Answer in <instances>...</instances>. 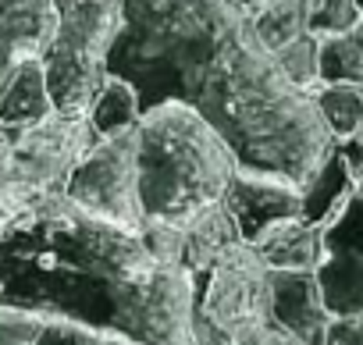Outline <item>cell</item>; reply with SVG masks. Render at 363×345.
Returning <instances> with one entry per match:
<instances>
[{
  "label": "cell",
  "mask_w": 363,
  "mask_h": 345,
  "mask_svg": "<svg viewBox=\"0 0 363 345\" xmlns=\"http://www.w3.org/2000/svg\"><path fill=\"white\" fill-rule=\"evenodd\" d=\"M221 203L232 214L239 239L250 246L274 225L299 217V189L292 182L260 175V171H246V167H239L232 175Z\"/></svg>",
  "instance_id": "obj_8"
},
{
  "label": "cell",
  "mask_w": 363,
  "mask_h": 345,
  "mask_svg": "<svg viewBox=\"0 0 363 345\" xmlns=\"http://www.w3.org/2000/svg\"><path fill=\"white\" fill-rule=\"evenodd\" d=\"M335 149H338V157H342V164H345V175H349V182H352V196H359V193H363V142H356V139H338Z\"/></svg>",
  "instance_id": "obj_25"
},
{
  "label": "cell",
  "mask_w": 363,
  "mask_h": 345,
  "mask_svg": "<svg viewBox=\"0 0 363 345\" xmlns=\"http://www.w3.org/2000/svg\"><path fill=\"white\" fill-rule=\"evenodd\" d=\"M232 4H239L242 11H257V8H264V4H271V0H232Z\"/></svg>",
  "instance_id": "obj_27"
},
{
  "label": "cell",
  "mask_w": 363,
  "mask_h": 345,
  "mask_svg": "<svg viewBox=\"0 0 363 345\" xmlns=\"http://www.w3.org/2000/svg\"><path fill=\"white\" fill-rule=\"evenodd\" d=\"M324 256L313 271L331 317L363 313V193L352 196L342 214L320 228Z\"/></svg>",
  "instance_id": "obj_7"
},
{
  "label": "cell",
  "mask_w": 363,
  "mask_h": 345,
  "mask_svg": "<svg viewBox=\"0 0 363 345\" xmlns=\"http://www.w3.org/2000/svg\"><path fill=\"white\" fill-rule=\"evenodd\" d=\"M257 256L267 264V271H317L324 246H320V228L306 225L303 217L281 221L271 232H264L253 242Z\"/></svg>",
  "instance_id": "obj_11"
},
{
  "label": "cell",
  "mask_w": 363,
  "mask_h": 345,
  "mask_svg": "<svg viewBox=\"0 0 363 345\" xmlns=\"http://www.w3.org/2000/svg\"><path fill=\"white\" fill-rule=\"evenodd\" d=\"M61 196L114 228L139 232L146 217L135 182V128L111 139H96L68 171Z\"/></svg>",
  "instance_id": "obj_5"
},
{
  "label": "cell",
  "mask_w": 363,
  "mask_h": 345,
  "mask_svg": "<svg viewBox=\"0 0 363 345\" xmlns=\"http://www.w3.org/2000/svg\"><path fill=\"white\" fill-rule=\"evenodd\" d=\"M139 96L128 82L107 75V82L100 86V93L93 96L89 111H86V121L93 128L96 139H111V135H121L128 128L139 125Z\"/></svg>",
  "instance_id": "obj_15"
},
{
  "label": "cell",
  "mask_w": 363,
  "mask_h": 345,
  "mask_svg": "<svg viewBox=\"0 0 363 345\" xmlns=\"http://www.w3.org/2000/svg\"><path fill=\"white\" fill-rule=\"evenodd\" d=\"M121 29V0H54V29L40 54L54 114L86 118L107 82V54Z\"/></svg>",
  "instance_id": "obj_4"
},
{
  "label": "cell",
  "mask_w": 363,
  "mask_h": 345,
  "mask_svg": "<svg viewBox=\"0 0 363 345\" xmlns=\"http://www.w3.org/2000/svg\"><path fill=\"white\" fill-rule=\"evenodd\" d=\"M96 345H135L128 338H118V334H96Z\"/></svg>",
  "instance_id": "obj_26"
},
{
  "label": "cell",
  "mask_w": 363,
  "mask_h": 345,
  "mask_svg": "<svg viewBox=\"0 0 363 345\" xmlns=\"http://www.w3.org/2000/svg\"><path fill=\"white\" fill-rule=\"evenodd\" d=\"M50 114H54V103H50V93H47L40 57H36L11 79L8 93L0 96V132L18 135V132L47 121Z\"/></svg>",
  "instance_id": "obj_14"
},
{
  "label": "cell",
  "mask_w": 363,
  "mask_h": 345,
  "mask_svg": "<svg viewBox=\"0 0 363 345\" xmlns=\"http://www.w3.org/2000/svg\"><path fill=\"white\" fill-rule=\"evenodd\" d=\"M196 278L160 264L139 232L36 200L0 235V306L36 320L118 334L135 345H193Z\"/></svg>",
  "instance_id": "obj_1"
},
{
  "label": "cell",
  "mask_w": 363,
  "mask_h": 345,
  "mask_svg": "<svg viewBox=\"0 0 363 345\" xmlns=\"http://www.w3.org/2000/svg\"><path fill=\"white\" fill-rule=\"evenodd\" d=\"M253 33L267 54H278L285 43L306 33V0H271V4L250 11Z\"/></svg>",
  "instance_id": "obj_17"
},
{
  "label": "cell",
  "mask_w": 363,
  "mask_h": 345,
  "mask_svg": "<svg viewBox=\"0 0 363 345\" xmlns=\"http://www.w3.org/2000/svg\"><path fill=\"white\" fill-rule=\"evenodd\" d=\"M324 345H363V313L331 317L324 331Z\"/></svg>",
  "instance_id": "obj_23"
},
{
  "label": "cell",
  "mask_w": 363,
  "mask_h": 345,
  "mask_svg": "<svg viewBox=\"0 0 363 345\" xmlns=\"http://www.w3.org/2000/svg\"><path fill=\"white\" fill-rule=\"evenodd\" d=\"M363 22L356 0H306V33L313 40H331Z\"/></svg>",
  "instance_id": "obj_19"
},
{
  "label": "cell",
  "mask_w": 363,
  "mask_h": 345,
  "mask_svg": "<svg viewBox=\"0 0 363 345\" xmlns=\"http://www.w3.org/2000/svg\"><path fill=\"white\" fill-rule=\"evenodd\" d=\"M352 200V182L345 175V164L338 157V149L331 146V153L324 157V164L310 175V182L299 189V217L313 228H328L342 207Z\"/></svg>",
  "instance_id": "obj_13"
},
{
  "label": "cell",
  "mask_w": 363,
  "mask_h": 345,
  "mask_svg": "<svg viewBox=\"0 0 363 345\" xmlns=\"http://www.w3.org/2000/svg\"><path fill=\"white\" fill-rule=\"evenodd\" d=\"M40 327H43V320L0 306V345H36Z\"/></svg>",
  "instance_id": "obj_21"
},
{
  "label": "cell",
  "mask_w": 363,
  "mask_h": 345,
  "mask_svg": "<svg viewBox=\"0 0 363 345\" xmlns=\"http://www.w3.org/2000/svg\"><path fill=\"white\" fill-rule=\"evenodd\" d=\"M107 75L135 89L139 111L182 100L221 135L289 86L232 0H121Z\"/></svg>",
  "instance_id": "obj_2"
},
{
  "label": "cell",
  "mask_w": 363,
  "mask_h": 345,
  "mask_svg": "<svg viewBox=\"0 0 363 345\" xmlns=\"http://www.w3.org/2000/svg\"><path fill=\"white\" fill-rule=\"evenodd\" d=\"M356 8H359V15H363V0H356Z\"/></svg>",
  "instance_id": "obj_29"
},
{
  "label": "cell",
  "mask_w": 363,
  "mask_h": 345,
  "mask_svg": "<svg viewBox=\"0 0 363 345\" xmlns=\"http://www.w3.org/2000/svg\"><path fill=\"white\" fill-rule=\"evenodd\" d=\"M267 274L271 271L257 256V249L250 242H235L203 274H196L193 310L235 341L239 334L271 320Z\"/></svg>",
  "instance_id": "obj_6"
},
{
  "label": "cell",
  "mask_w": 363,
  "mask_h": 345,
  "mask_svg": "<svg viewBox=\"0 0 363 345\" xmlns=\"http://www.w3.org/2000/svg\"><path fill=\"white\" fill-rule=\"evenodd\" d=\"M317 79L320 86H359L363 89V22L342 36L320 40Z\"/></svg>",
  "instance_id": "obj_16"
},
{
  "label": "cell",
  "mask_w": 363,
  "mask_h": 345,
  "mask_svg": "<svg viewBox=\"0 0 363 345\" xmlns=\"http://www.w3.org/2000/svg\"><path fill=\"white\" fill-rule=\"evenodd\" d=\"M352 139H356V142H363V125L356 128V135H352Z\"/></svg>",
  "instance_id": "obj_28"
},
{
  "label": "cell",
  "mask_w": 363,
  "mask_h": 345,
  "mask_svg": "<svg viewBox=\"0 0 363 345\" xmlns=\"http://www.w3.org/2000/svg\"><path fill=\"white\" fill-rule=\"evenodd\" d=\"M313 103L335 142L352 139L356 128L363 125V89L359 86H317Z\"/></svg>",
  "instance_id": "obj_18"
},
{
  "label": "cell",
  "mask_w": 363,
  "mask_h": 345,
  "mask_svg": "<svg viewBox=\"0 0 363 345\" xmlns=\"http://www.w3.org/2000/svg\"><path fill=\"white\" fill-rule=\"evenodd\" d=\"M235 242L242 239L235 232L232 214L225 210V203H214L203 214H196L189 225H182V267L196 278Z\"/></svg>",
  "instance_id": "obj_12"
},
{
  "label": "cell",
  "mask_w": 363,
  "mask_h": 345,
  "mask_svg": "<svg viewBox=\"0 0 363 345\" xmlns=\"http://www.w3.org/2000/svg\"><path fill=\"white\" fill-rule=\"evenodd\" d=\"M36 345H96V334L93 331H82L75 324H57V320H47L36 334Z\"/></svg>",
  "instance_id": "obj_22"
},
{
  "label": "cell",
  "mask_w": 363,
  "mask_h": 345,
  "mask_svg": "<svg viewBox=\"0 0 363 345\" xmlns=\"http://www.w3.org/2000/svg\"><path fill=\"white\" fill-rule=\"evenodd\" d=\"M54 29V0H0V96L43 54Z\"/></svg>",
  "instance_id": "obj_9"
},
{
  "label": "cell",
  "mask_w": 363,
  "mask_h": 345,
  "mask_svg": "<svg viewBox=\"0 0 363 345\" xmlns=\"http://www.w3.org/2000/svg\"><path fill=\"white\" fill-rule=\"evenodd\" d=\"M317 50H320V40H313L310 33H303L299 40L285 43V47L274 54L281 75H285L296 89H303V93H313V89L320 86V79H317Z\"/></svg>",
  "instance_id": "obj_20"
},
{
  "label": "cell",
  "mask_w": 363,
  "mask_h": 345,
  "mask_svg": "<svg viewBox=\"0 0 363 345\" xmlns=\"http://www.w3.org/2000/svg\"><path fill=\"white\" fill-rule=\"evenodd\" d=\"M267 288H271V320L281 324L289 334H296L303 345H324L331 313L324 306L313 271H271Z\"/></svg>",
  "instance_id": "obj_10"
},
{
  "label": "cell",
  "mask_w": 363,
  "mask_h": 345,
  "mask_svg": "<svg viewBox=\"0 0 363 345\" xmlns=\"http://www.w3.org/2000/svg\"><path fill=\"white\" fill-rule=\"evenodd\" d=\"M235 345H303V341H299L296 334H289L281 324L264 320V324H257L253 331L239 334V338H235Z\"/></svg>",
  "instance_id": "obj_24"
},
{
  "label": "cell",
  "mask_w": 363,
  "mask_h": 345,
  "mask_svg": "<svg viewBox=\"0 0 363 345\" xmlns=\"http://www.w3.org/2000/svg\"><path fill=\"white\" fill-rule=\"evenodd\" d=\"M239 160L218 128L189 103L167 100L139 114L135 182L143 217L182 228L221 203Z\"/></svg>",
  "instance_id": "obj_3"
}]
</instances>
